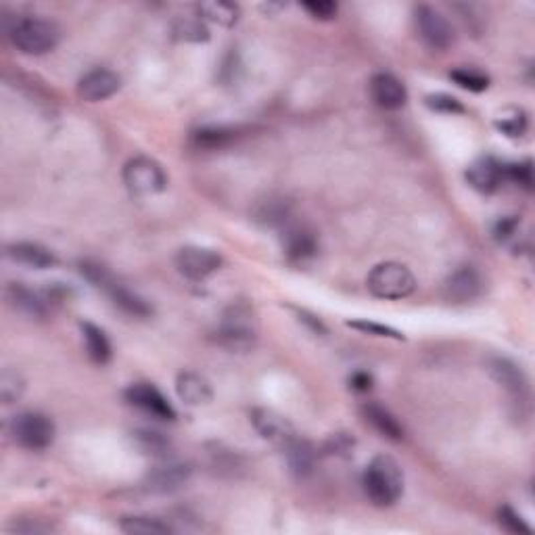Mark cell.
I'll return each mask as SVG.
<instances>
[{
    "label": "cell",
    "instance_id": "cell-28",
    "mask_svg": "<svg viewBox=\"0 0 535 535\" xmlns=\"http://www.w3.org/2000/svg\"><path fill=\"white\" fill-rule=\"evenodd\" d=\"M450 80L470 92H483L489 88V75L475 67H458L450 72Z\"/></svg>",
    "mask_w": 535,
    "mask_h": 535
},
{
    "label": "cell",
    "instance_id": "cell-40",
    "mask_svg": "<svg viewBox=\"0 0 535 535\" xmlns=\"http://www.w3.org/2000/svg\"><path fill=\"white\" fill-rule=\"evenodd\" d=\"M331 452L332 454H341V452H349L354 448V439H349L348 436H335L331 439Z\"/></svg>",
    "mask_w": 535,
    "mask_h": 535
},
{
    "label": "cell",
    "instance_id": "cell-14",
    "mask_svg": "<svg viewBox=\"0 0 535 535\" xmlns=\"http://www.w3.org/2000/svg\"><path fill=\"white\" fill-rule=\"evenodd\" d=\"M483 293V276L475 266H461L445 280V298L454 304H469Z\"/></svg>",
    "mask_w": 535,
    "mask_h": 535
},
{
    "label": "cell",
    "instance_id": "cell-9",
    "mask_svg": "<svg viewBox=\"0 0 535 535\" xmlns=\"http://www.w3.org/2000/svg\"><path fill=\"white\" fill-rule=\"evenodd\" d=\"M176 268L188 280H205L207 276L216 274L222 268V255L216 249L186 245L176 254Z\"/></svg>",
    "mask_w": 535,
    "mask_h": 535
},
{
    "label": "cell",
    "instance_id": "cell-13",
    "mask_svg": "<svg viewBox=\"0 0 535 535\" xmlns=\"http://www.w3.org/2000/svg\"><path fill=\"white\" fill-rule=\"evenodd\" d=\"M282 251L291 262H304L316 255L318 251V237L316 232L307 229L304 224H285L280 235Z\"/></svg>",
    "mask_w": 535,
    "mask_h": 535
},
{
    "label": "cell",
    "instance_id": "cell-22",
    "mask_svg": "<svg viewBox=\"0 0 535 535\" xmlns=\"http://www.w3.org/2000/svg\"><path fill=\"white\" fill-rule=\"evenodd\" d=\"M6 299L15 307L19 314L28 318H44L47 316V299L40 298L36 291H31L30 287H25L23 282H11L6 287Z\"/></svg>",
    "mask_w": 535,
    "mask_h": 535
},
{
    "label": "cell",
    "instance_id": "cell-1",
    "mask_svg": "<svg viewBox=\"0 0 535 535\" xmlns=\"http://www.w3.org/2000/svg\"><path fill=\"white\" fill-rule=\"evenodd\" d=\"M367 498L379 508H389L404 494V473L392 456H376L362 475Z\"/></svg>",
    "mask_w": 535,
    "mask_h": 535
},
{
    "label": "cell",
    "instance_id": "cell-11",
    "mask_svg": "<svg viewBox=\"0 0 535 535\" xmlns=\"http://www.w3.org/2000/svg\"><path fill=\"white\" fill-rule=\"evenodd\" d=\"M191 473L193 469L188 464L166 461L149 470V475L144 477V489L151 494H174L186 486Z\"/></svg>",
    "mask_w": 535,
    "mask_h": 535
},
{
    "label": "cell",
    "instance_id": "cell-24",
    "mask_svg": "<svg viewBox=\"0 0 535 535\" xmlns=\"http://www.w3.org/2000/svg\"><path fill=\"white\" fill-rule=\"evenodd\" d=\"M80 331L82 337H84V348L88 358H91L94 364H100V367L109 362L113 356V348L109 337L105 335V331L92 323H80Z\"/></svg>",
    "mask_w": 535,
    "mask_h": 535
},
{
    "label": "cell",
    "instance_id": "cell-18",
    "mask_svg": "<svg viewBox=\"0 0 535 535\" xmlns=\"http://www.w3.org/2000/svg\"><path fill=\"white\" fill-rule=\"evenodd\" d=\"M251 423H254L255 431L263 439H268L272 444L285 445L289 439L295 437L293 425L282 414L268 410V408H255L254 414H251Z\"/></svg>",
    "mask_w": 535,
    "mask_h": 535
},
{
    "label": "cell",
    "instance_id": "cell-2",
    "mask_svg": "<svg viewBox=\"0 0 535 535\" xmlns=\"http://www.w3.org/2000/svg\"><path fill=\"white\" fill-rule=\"evenodd\" d=\"M257 341V314L247 301H235L226 307L218 326V343L229 351L245 354Z\"/></svg>",
    "mask_w": 535,
    "mask_h": 535
},
{
    "label": "cell",
    "instance_id": "cell-12",
    "mask_svg": "<svg viewBox=\"0 0 535 535\" xmlns=\"http://www.w3.org/2000/svg\"><path fill=\"white\" fill-rule=\"evenodd\" d=\"M119 88H122V78L107 67L91 69L78 82L80 99L88 100V103H100V100L111 99Z\"/></svg>",
    "mask_w": 535,
    "mask_h": 535
},
{
    "label": "cell",
    "instance_id": "cell-26",
    "mask_svg": "<svg viewBox=\"0 0 535 535\" xmlns=\"http://www.w3.org/2000/svg\"><path fill=\"white\" fill-rule=\"evenodd\" d=\"M119 530L130 535H166V533H172L174 527L157 517H142V514H134V517H124L119 521Z\"/></svg>",
    "mask_w": 535,
    "mask_h": 535
},
{
    "label": "cell",
    "instance_id": "cell-25",
    "mask_svg": "<svg viewBox=\"0 0 535 535\" xmlns=\"http://www.w3.org/2000/svg\"><path fill=\"white\" fill-rule=\"evenodd\" d=\"M197 15L203 19V22H211L222 25V28H232L238 22V11L237 4L232 3H222V0H210V3H201L197 6Z\"/></svg>",
    "mask_w": 535,
    "mask_h": 535
},
{
    "label": "cell",
    "instance_id": "cell-19",
    "mask_svg": "<svg viewBox=\"0 0 535 535\" xmlns=\"http://www.w3.org/2000/svg\"><path fill=\"white\" fill-rule=\"evenodd\" d=\"M282 448H285L289 470H291L298 479H306V477H310L314 470H316L318 452L310 442L299 437H291Z\"/></svg>",
    "mask_w": 535,
    "mask_h": 535
},
{
    "label": "cell",
    "instance_id": "cell-20",
    "mask_svg": "<svg viewBox=\"0 0 535 535\" xmlns=\"http://www.w3.org/2000/svg\"><path fill=\"white\" fill-rule=\"evenodd\" d=\"M6 255H9L13 262L23 263V266H30L36 270L53 268L56 266V262H59L53 251L44 247V245L28 243V241L9 245V247H6Z\"/></svg>",
    "mask_w": 535,
    "mask_h": 535
},
{
    "label": "cell",
    "instance_id": "cell-35",
    "mask_svg": "<svg viewBox=\"0 0 535 535\" xmlns=\"http://www.w3.org/2000/svg\"><path fill=\"white\" fill-rule=\"evenodd\" d=\"M0 393H3L4 404H13V401H17L23 393L22 376H19L17 373H13V370H4L3 381H0Z\"/></svg>",
    "mask_w": 535,
    "mask_h": 535
},
{
    "label": "cell",
    "instance_id": "cell-10",
    "mask_svg": "<svg viewBox=\"0 0 535 535\" xmlns=\"http://www.w3.org/2000/svg\"><path fill=\"white\" fill-rule=\"evenodd\" d=\"M124 398L130 406L138 408V410L147 414V417H153L157 420H169V423L176 420L174 406L169 404L166 395L155 385H151V383H134V385L125 389Z\"/></svg>",
    "mask_w": 535,
    "mask_h": 535
},
{
    "label": "cell",
    "instance_id": "cell-5",
    "mask_svg": "<svg viewBox=\"0 0 535 535\" xmlns=\"http://www.w3.org/2000/svg\"><path fill=\"white\" fill-rule=\"evenodd\" d=\"M367 287L370 295L385 301H400L410 298L417 289V276L400 262H383L370 270Z\"/></svg>",
    "mask_w": 535,
    "mask_h": 535
},
{
    "label": "cell",
    "instance_id": "cell-8",
    "mask_svg": "<svg viewBox=\"0 0 535 535\" xmlns=\"http://www.w3.org/2000/svg\"><path fill=\"white\" fill-rule=\"evenodd\" d=\"M414 28H417L420 40L433 50H445L454 44V28L448 17L439 13L436 6L419 4L414 9Z\"/></svg>",
    "mask_w": 535,
    "mask_h": 535
},
{
    "label": "cell",
    "instance_id": "cell-29",
    "mask_svg": "<svg viewBox=\"0 0 535 535\" xmlns=\"http://www.w3.org/2000/svg\"><path fill=\"white\" fill-rule=\"evenodd\" d=\"M237 136L235 130L230 128H201L197 132H193V142L197 144L199 149H220L224 144H229L232 138Z\"/></svg>",
    "mask_w": 535,
    "mask_h": 535
},
{
    "label": "cell",
    "instance_id": "cell-34",
    "mask_svg": "<svg viewBox=\"0 0 535 535\" xmlns=\"http://www.w3.org/2000/svg\"><path fill=\"white\" fill-rule=\"evenodd\" d=\"M348 324L351 326V329L367 332V335L383 337V339H395V341H404V335H401L398 329H393V326H387V324L373 323V320H354V323H348Z\"/></svg>",
    "mask_w": 535,
    "mask_h": 535
},
{
    "label": "cell",
    "instance_id": "cell-36",
    "mask_svg": "<svg viewBox=\"0 0 535 535\" xmlns=\"http://www.w3.org/2000/svg\"><path fill=\"white\" fill-rule=\"evenodd\" d=\"M498 519H500L502 530H506L511 533H531V527L527 525L525 519L521 517V514L511 506H502L498 513Z\"/></svg>",
    "mask_w": 535,
    "mask_h": 535
},
{
    "label": "cell",
    "instance_id": "cell-21",
    "mask_svg": "<svg viewBox=\"0 0 535 535\" xmlns=\"http://www.w3.org/2000/svg\"><path fill=\"white\" fill-rule=\"evenodd\" d=\"M362 417L383 437L392 439V442H401L404 439V427H401L400 420L385 406L376 404V401H368V404L362 406Z\"/></svg>",
    "mask_w": 535,
    "mask_h": 535
},
{
    "label": "cell",
    "instance_id": "cell-23",
    "mask_svg": "<svg viewBox=\"0 0 535 535\" xmlns=\"http://www.w3.org/2000/svg\"><path fill=\"white\" fill-rule=\"evenodd\" d=\"M176 393L186 406H205L211 401V385L197 373H182L176 381Z\"/></svg>",
    "mask_w": 535,
    "mask_h": 535
},
{
    "label": "cell",
    "instance_id": "cell-3",
    "mask_svg": "<svg viewBox=\"0 0 535 535\" xmlns=\"http://www.w3.org/2000/svg\"><path fill=\"white\" fill-rule=\"evenodd\" d=\"M80 272L84 279L91 282L92 287L100 289V291L109 295L113 306L119 307L124 314H130L134 318H147L153 314V307L147 304V299H142L141 295H136L132 289L122 285L103 263L99 262H82Z\"/></svg>",
    "mask_w": 535,
    "mask_h": 535
},
{
    "label": "cell",
    "instance_id": "cell-38",
    "mask_svg": "<svg viewBox=\"0 0 535 535\" xmlns=\"http://www.w3.org/2000/svg\"><path fill=\"white\" fill-rule=\"evenodd\" d=\"M519 230V218L517 216H508L498 220V224L494 226V238L500 243L511 241V238L517 235Z\"/></svg>",
    "mask_w": 535,
    "mask_h": 535
},
{
    "label": "cell",
    "instance_id": "cell-16",
    "mask_svg": "<svg viewBox=\"0 0 535 535\" xmlns=\"http://www.w3.org/2000/svg\"><path fill=\"white\" fill-rule=\"evenodd\" d=\"M489 373H492L496 383H500L513 395L514 401L521 404L530 398V381H527L523 368L517 362L508 360V358H494L489 362Z\"/></svg>",
    "mask_w": 535,
    "mask_h": 535
},
{
    "label": "cell",
    "instance_id": "cell-41",
    "mask_svg": "<svg viewBox=\"0 0 535 535\" xmlns=\"http://www.w3.org/2000/svg\"><path fill=\"white\" fill-rule=\"evenodd\" d=\"M299 320H304L306 324H310L312 329L316 331V332H324L326 331L324 326H323V323H320V320L316 316H310V314H307V312H299Z\"/></svg>",
    "mask_w": 535,
    "mask_h": 535
},
{
    "label": "cell",
    "instance_id": "cell-6",
    "mask_svg": "<svg viewBox=\"0 0 535 535\" xmlns=\"http://www.w3.org/2000/svg\"><path fill=\"white\" fill-rule=\"evenodd\" d=\"M9 433L13 442L25 450L40 452L55 442V423L42 412H19L11 419Z\"/></svg>",
    "mask_w": 535,
    "mask_h": 535
},
{
    "label": "cell",
    "instance_id": "cell-7",
    "mask_svg": "<svg viewBox=\"0 0 535 535\" xmlns=\"http://www.w3.org/2000/svg\"><path fill=\"white\" fill-rule=\"evenodd\" d=\"M124 185L134 197H153L168 188V174L160 161L134 157L124 168Z\"/></svg>",
    "mask_w": 535,
    "mask_h": 535
},
{
    "label": "cell",
    "instance_id": "cell-32",
    "mask_svg": "<svg viewBox=\"0 0 535 535\" xmlns=\"http://www.w3.org/2000/svg\"><path fill=\"white\" fill-rule=\"evenodd\" d=\"M505 180L513 182L525 191L533 188V163L531 160H523L517 163H505Z\"/></svg>",
    "mask_w": 535,
    "mask_h": 535
},
{
    "label": "cell",
    "instance_id": "cell-30",
    "mask_svg": "<svg viewBox=\"0 0 535 535\" xmlns=\"http://www.w3.org/2000/svg\"><path fill=\"white\" fill-rule=\"evenodd\" d=\"M496 128L508 138H519L527 132V116L523 109H511L496 119Z\"/></svg>",
    "mask_w": 535,
    "mask_h": 535
},
{
    "label": "cell",
    "instance_id": "cell-15",
    "mask_svg": "<svg viewBox=\"0 0 535 535\" xmlns=\"http://www.w3.org/2000/svg\"><path fill=\"white\" fill-rule=\"evenodd\" d=\"M370 97H373L375 105H379L385 111L401 109L408 100V91L404 82L395 78L393 73L379 72L370 80Z\"/></svg>",
    "mask_w": 535,
    "mask_h": 535
},
{
    "label": "cell",
    "instance_id": "cell-4",
    "mask_svg": "<svg viewBox=\"0 0 535 535\" xmlns=\"http://www.w3.org/2000/svg\"><path fill=\"white\" fill-rule=\"evenodd\" d=\"M13 47L23 55H47L59 44V28L48 19L40 17H15L6 23Z\"/></svg>",
    "mask_w": 535,
    "mask_h": 535
},
{
    "label": "cell",
    "instance_id": "cell-27",
    "mask_svg": "<svg viewBox=\"0 0 535 535\" xmlns=\"http://www.w3.org/2000/svg\"><path fill=\"white\" fill-rule=\"evenodd\" d=\"M174 34L185 42H205L210 40V30L203 19L197 17H180L174 23Z\"/></svg>",
    "mask_w": 535,
    "mask_h": 535
},
{
    "label": "cell",
    "instance_id": "cell-31",
    "mask_svg": "<svg viewBox=\"0 0 535 535\" xmlns=\"http://www.w3.org/2000/svg\"><path fill=\"white\" fill-rule=\"evenodd\" d=\"M134 439H136V445L144 452V454H153V456L163 458L169 452V442L157 431H149V429L136 431Z\"/></svg>",
    "mask_w": 535,
    "mask_h": 535
},
{
    "label": "cell",
    "instance_id": "cell-39",
    "mask_svg": "<svg viewBox=\"0 0 535 535\" xmlns=\"http://www.w3.org/2000/svg\"><path fill=\"white\" fill-rule=\"evenodd\" d=\"M373 375L367 373V370H358V373H354L349 376V387L354 389V392L358 393H367L373 389Z\"/></svg>",
    "mask_w": 535,
    "mask_h": 535
},
{
    "label": "cell",
    "instance_id": "cell-33",
    "mask_svg": "<svg viewBox=\"0 0 535 535\" xmlns=\"http://www.w3.org/2000/svg\"><path fill=\"white\" fill-rule=\"evenodd\" d=\"M425 105L429 107L431 111L437 113H448V116H456V113H464V105L458 100L456 97L445 92H436V94H427L425 97Z\"/></svg>",
    "mask_w": 535,
    "mask_h": 535
},
{
    "label": "cell",
    "instance_id": "cell-17",
    "mask_svg": "<svg viewBox=\"0 0 535 535\" xmlns=\"http://www.w3.org/2000/svg\"><path fill=\"white\" fill-rule=\"evenodd\" d=\"M467 180L477 193L492 194L502 186V182H506L505 163L496 160V157H479L469 166Z\"/></svg>",
    "mask_w": 535,
    "mask_h": 535
},
{
    "label": "cell",
    "instance_id": "cell-37",
    "mask_svg": "<svg viewBox=\"0 0 535 535\" xmlns=\"http://www.w3.org/2000/svg\"><path fill=\"white\" fill-rule=\"evenodd\" d=\"M301 6L314 19H320V22H331V19H335L339 11L337 3H331V0H310V3H304Z\"/></svg>",
    "mask_w": 535,
    "mask_h": 535
}]
</instances>
